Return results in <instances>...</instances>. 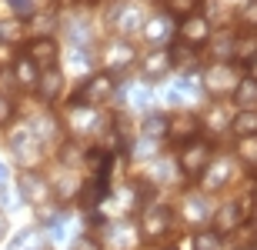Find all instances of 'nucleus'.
Listing matches in <instances>:
<instances>
[{
    "label": "nucleus",
    "instance_id": "obj_1",
    "mask_svg": "<svg viewBox=\"0 0 257 250\" xmlns=\"http://www.w3.org/2000/svg\"><path fill=\"white\" fill-rule=\"evenodd\" d=\"M214 160V144L204 140V137H194L187 144H181V154H177V164H181V173L187 180H200L204 170Z\"/></svg>",
    "mask_w": 257,
    "mask_h": 250
},
{
    "label": "nucleus",
    "instance_id": "obj_2",
    "mask_svg": "<svg viewBox=\"0 0 257 250\" xmlns=\"http://www.w3.org/2000/svg\"><path fill=\"white\" fill-rule=\"evenodd\" d=\"M250 217V203L247 200H227L224 207L210 213V220H214V233L220 237H230V233H237Z\"/></svg>",
    "mask_w": 257,
    "mask_h": 250
},
{
    "label": "nucleus",
    "instance_id": "obj_3",
    "mask_svg": "<svg viewBox=\"0 0 257 250\" xmlns=\"http://www.w3.org/2000/svg\"><path fill=\"white\" fill-rule=\"evenodd\" d=\"M114 97V77L110 74H90V77L80 84V90L74 94V100L70 104H84V107H100V104H107Z\"/></svg>",
    "mask_w": 257,
    "mask_h": 250
},
{
    "label": "nucleus",
    "instance_id": "obj_4",
    "mask_svg": "<svg viewBox=\"0 0 257 250\" xmlns=\"http://www.w3.org/2000/svg\"><path fill=\"white\" fill-rule=\"evenodd\" d=\"M171 223H174L171 207L151 203V207H144V213H141V237L144 240H161V237L171 233Z\"/></svg>",
    "mask_w": 257,
    "mask_h": 250
},
{
    "label": "nucleus",
    "instance_id": "obj_5",
    "mask_svg": "<svg viewBox=\"0 0 257 250\" xmlns=\"http://www.w3.org/2000/svg\"><path fill=\"white\" fill-rule=\"evenodd\" d=\"M10 150H14V157L24 164V170H34V167L40 164V157H44V144L34 137L30 127L14 130V137H10Z\"/></svg>",
    "mask_w": 257,
    "mask_h": 250
},
{
    "label": "nucleus",
    "instance_id": "obj_6",
    "mask_svg": "<svg viewBox=\"0 0 257 250\" xmlns=\"http://www.w3.org/2000/svg\"><path fill=\"white\" fill-rule=\"evenodd\" d=\"M237 84H240V74H237V67H234L230 60H227V64H210V67L204 70V87H207L214 97L234 94Z\"/></svg>",
    "mask_w": 257,
    "mask_h": 250
},
{
    "label": "nucleus",
    "instance_id": "obj_7",
    "mask_svg": "<svg viewBox=\"0 0 257 250\" xmlns=\"http://www.w3.org/2000/svg\"><path fill=\"white\" fill-rule=\"evenodd\" d=\"M177 34H181V44H187V47H204L214 30H210V20L204 14H191V17L181 20Z\"/></svg>",
    "mask_w": 257,
    "mask_h": 250
},
{
    "label": "nucleus",
    "instance_id": "obj_8",
    "mask_svg": "<svg viewBox=\"0 0 257 250\" xmlns=\"http://www.w3.org/2000/svg\"><path fill=\"white\" fill-rule=\"evenodd\" d=\"M20 197L27 203H34V207L47 203L50 200V180L37 170H24L20 173Z\"/></svg>",
    "mask_w": 257,
    "mask_h": 250
},
{
    "label": "nucleus",
    "instance_id": "obj_9",
    "mask_svg": "<svg viewBox=\"0 0 257 250\" xmlns=\"http://www.w3.org/2000/svg\"><path fill=\"white\" fill-rule=\"evenodd\" d=\"M27 57L34 60V67L37 70H50L57 67V57H60V47L54 37H34L27 47Z\"/></svg>",
    "mask_w": 257,
    "mask_h": 250
},
{
    "label": "nucleus",
    "instance_id": "obj_10",
    "mask_svg": "<svg viewBox=\"0 0 257 250\" xmlns=\"http://www.w3.org/2000/svg\"><path fill=\"white\" fill-rule=\"evenodd\" d=\"M144 40L147 44H154V47H161V44H167V40L177 34V27H174V17L171 14H154L151 20H144Z\"/></svg>",
    "mask_w": 257,
    "mask_h": 250
},
{
    "label": "nucleus",
    "instance_id": "obj_11",
    "mask_svg": "<svg viewBox=\"0 0 257 250\" xmlns=\"http://www.w3.org/2000/svg\"><path fill=\"white\" fill-rule=\"evenodd\" d=\"M200 130V120L191 114V110H177V114L167 117V137H174V140H181V144H187V140H194Z\"/></svg>",
    "mask_w": 257,
    "mask_h": 250
},
{
    "label": "nucleus",
    "instance_id": "obj_12",
    "mask_svg": "<svg viewBox=\"0 0 257 250\" xmlns=\"http://www.w3.org/2000/svg\"><path fill=\"white\" fill-rule=\"evenodd\" d=\"M110 27L117 30V34H134V30H141L144 27V14L137 4H120V7L110 10Z\"/></svg>",
    "mask_w": 257,
    "mask_h": 250
},
{
    "label": "nucleus",
    "instance_id": "obj_13",
    "mask_svg": "<svg viewBox=\"0 0 257 250\" xmlns=\"http://www.w3.org/2000/svg\"><path fill=\"white\" fill-rule=\"evenodd\" d=\"M134 47L127 44V40H114V44H107V50H104V64H107V74L114 77L117 70H127L134 64Z\"/></svg>",
    "mask_w": 257,
    "mask_h": 250
},
{
    "label": "nucleus",
    "instance_id": "obj_14",
    "mask_svg": "<svg viewBox=\"0 0 257 250\" xmlns=\"http://www.w3.org/2000/svg\"><path fill=\"white\" fill-rule=\"evenodd\" d=\"M107 240L114 250H134L137 240H141V230L134 227V220H117L107 227Z\"/></svg>",
    "mask_w": 257,
    "mask_h": 250
},
{
    "label": "nucleus",
    "instance_id": "obj_15",
    "mask_svg": "<svg viewBox=\"0 0 257 250\" xmlns=\"http://www.w3.org/2000/svg\"><path fill=\"white\" fill-rule=\"evenodd\" d=\"M67 124H70V130L77 137H84L97 127V110L94 107H84V104H70L67 107Z\"/></svg>",
    "mask_w": 257,
    "mask_h": 250
},
{
    "label": "nucleus",
    "instance_id": "obj_16",
    "mask_svg": "<svg viewBox=\"0 0 257 250\" xmlns=\"http://www.w3.org/2000/svg\"><path fill=\"white\" fill-rule=\"evenodd\" d=\"M141 70H144V77L151 80V84L164 80V77H167V74L174 70L171 54H167V50H154V54H147V57L141 60Z\"/></svg>",
    "mask_w": 257,
    "mask_h": 250
},
{
    "label": "nucleus",
    "instance_id": "obj_17",
    "mask_svg": "<svg viewBox=\"0 0 257 250\" xmlns=\"http://www.w3.org/2000/svg\"><path fill=\"white\" fill-rule=\"evenodd\" d=\"M194 97H197V77H194V74H184L177 84H171V90H167V104L181 110L184 104H191Z\"/></svg>",
    "mask_w": 257,
    "mask_h": 250
},
{
    "label": "nucleus",
    "instance_id": "obj_18",
    "mask_svg": "<svg viewBox=\"0 0 257 250\" xmlns=\"http://www.w3.org/2000/svg\"><path fill=\"white\" fill-rule=\"evenodd\" d=\"M34 90H37L40 94V100H57L60 94H64V74H60L57 67H50V70H44V74H40L37 77V87H34Z\"/></svg>",
    "mask_w": 257,
    "mask_h": 250
},
{
    "label": "nucleus",
    "instance_id": "obj_19",
    "mask_svg": "<svg viewBox=\"0 0 257 250\" xmlns=\"http://www.w3.org/2000/svg\"><path fill=\"white\" fill-rule=\"evenodd\" d=\"M181 213H184V220L187 223H204L210 220V203L204 193H187L181 203Z\"/></svg>",
    "mask_w": 257,
    "mask_h": 250
},
{
    "label": "nucleus",
    "instance_id": "obj_20",
    "mask_svg": "<svg viewBox=\"0 0 257 250\" xmlns=\"http://www.w3.org/2000/svg\"><path fill=\"white\" fill-rule=\"evenodd\" d=\"M254 57H257V30H240V34H234V54H230V60H237V64L247 67Z\"/></svg>",
    "mask_w": 257,
    "mask_h": 250
},
{
    "label": "nucleus",
    "instance_id": "obj_21",
    "mask_svg": "<svg viewBox=\"0 0 257 250\" xmlns=\"http://www.w3.org/2000/svg\"><path fill=\"white\" fill-rule=\"evenodd\" d=\"M10 74H14V80H17L24 90H34L37 87V77H40V70L34 67V60L24 54V57H17L14 60V67H10Z\"/></svg>",
    "mask_w": 257,
    "mask_h": 250
},
{
    "label": "nucleus",
    "instance_id": "obj_22",
    "mask_svg": "<svg viewBox=\"0 0 257 250\" xmlns=\"http://www.w3.org/2000/svg\"><path fill=\"white\" fill-rule=\"evenodd\" d=\"M200 180H204V187H207V190L224 187V183L230 180V164H227V160H210V167L204 170V177H200Z\"/></svg>",
    "mask_w": 257,
    "mask_h": 250
},
{
    "label": "nucleus",
    "instance_id": "obj_23",
    "mask_svg": "<svg viewBox=\"0 0 257 250\" xmlns=\"http://www.w3.org/2000/svg\"><path fill=\"white\" fill-rule=\"evenodd\" d=\"M27 127L34 130V137H37L40 144H50V140H57V137H60V124L54 120V117H47V114L37 117V120H30Z\"/></svg>",
    "mask_w": 257,
    "mask_h": 250
},
{
    "label": "nucleus",
    "instance_id": "obj_24",
    "mask_svg": "<svg viewBox=\"0 0 257 250\" xmlns=\"http://www.w3.org/2000/svg\"><path fill=\"white\" fill-rule=\"evenodd\" d=\"M234 104H237V110H254L257 107V80H250V77H244L237 84V90H234Z\"/></svg>",
    "mask_w": 257,
    "mask_h": 250
},
{
    "label": "nucleus",
    "instance_id": "obj_25",
    "mask_svg": "<svg viewBox=\"0 0 257 250\" xmlns=\"http://www.w3.org/2000/svg\"><path fill=\"white\" fill-rule=\"evenodd\" d=\"M141 137L144 140H161V137H167V114H147L141 124Z\"/></svg>",
    "mask_w": 257,
    "mask_h": 250
},
{
    "label": "nucleus",
    "instance_id": "obj_26",
    "mask_svg": "<svg viewBox=\"0 0 257 250\" xmlns=\"http://www.w3.org/2000/svg\"><path fill=\"white\" fill-rule=\"evenodd\" d=\"M10 250H44V233L37 227H24V230L10 240Z\"/></svg>",
    "mask_w": 257,
    "mask_h": 250
},
{
    "label": "nucleus",
    "instance_id": "obj_27",
    "mask_svg": "<svg viewBox=\"0 0 257 250\" xmlns=\"http://www.w3.org/2000/svg\"><path fill=\"white\" fill-rule=\"evenodd\" d=\"M230 130L237 137H257V107L254 110H237V117L230 120Z\"/></svg>",
    "mask_w": 257,
    "mask_h": 250
},
{
    "label": "nucleus",
    "instance_id": "obj_28",
    "mask_svg": "<svg viewBox=\"0 0 257 250\" xmlns=\"http://www.w3.org/2000/svg\"><path fill=\"white\" fill-rule=\"evenodd\" d=\"M167 54H171V64H174V67H184L187 74H191V67H194V57H197V47L177 44V47H171Z\"/></svg>",
    "mask_w": 257,
    "mask_h": 250
},
{
    "label": "nucleus",
    "instance_id": "obj_29",
    "mask_svg": "<svg viewBox=\"0 0 257 250\" xmlns=\"http://www.w3.org/2000/svg\"><path fill=\"white\" fill-rule=\"evenodd\" d=\"M237 160L257 167V137H237Z\"/></svg>",
    "mask_w": 257,
    "mask_h": 250
},
{
    "label": "nucleus",
    "instance_id": "obj_30",
    "mask_svg": "<svg viewBox=\"0 0 257 250\" xmlns=\"http://www.w3.org/2000/svg\"><path fill=\"white\" fill-rule=\"evenodd\" d=\"M0 40L4 44H17V40H24V20H0Z\"/></svg>",
    "mask_w": 257,
    "mask_h": 250
},
{
    "label": "nucleus",
    "instance_id": "obj_31",
    "mask_svg": "<svg viewBox=\"0 0 257 250\" xmlns=\"http://www.w3.org/2000/svg\"><path fill=\"white\" fill-rule=\"evenodd\" d=\"M127 104H131V110H147V107H151V90L144 84H134L131 90H127Z\"/></svg>",
    "mask_w": 257,
    "mask_h": 250
},
{
    "label": "nucleus",
    "instance_id": "obj_32",
    "mask_svg": "<svg viewBox=\"0 0 257 250\" xmlns=\"http://www.w3.org/2000/svg\"><path fill=\"white\" fill-rule=\"evenodd\" d=\"M197 4L200 0H164V7H167V14L171 17H191V14H197Z\"/></svg>",
    "mask_w": 257,
    "mask_h": 250
},
{
    "label": "nucleus",
    "instance_id": "obj_33",
    "mask_svg": "<svg viewBox=\"0 0 257 250\" xmlns=\"http://www.w3.org/2000/svg\"><path fill=\"white\" fill-rule=\"evenodd\" d=\"M194 250H224V237L214 230H200L194 237Z\"/></svg>",
    "mask_w": 257,
    "mask_h": 250
},
{
    "label": "nucleus",
    "instance_id": "obj_34",
    "mask_svg": "<svg viewBox=\"0 0 257 250\" xmlns=\"http://www.w3.org/2000/svg\"><path fill=\"white\" fill-rule=\"evenodd\" d=\"M7 7L14 10L17 20H30L34 14H37V4H34V0H7Z\"/></svg>",
    "mask_w": 257,
    "mask_h": 250
},
{
    "label": "nucleus",
    "instance_id": "obj_35",
    "mask_svg": "<svg viewBox=\"0 0 257 250\" xmlns=\"http://www.w3.org/2000/svg\"><path fill=\"white\" fill-rule=\"evenodd\" d=\"M70 64L74 67H90L94 64V50L90 47H70Z\"/></svg>",
    "mask_w": 257,
    "mask_h": 250
},
{
    "label": "nucleus",
    "instance_id": "obj_36",
    "mask_svg": "<svg viewBox=\"0 0 257 250\" xmlns=\"http://www.w3.org/2000/svg\"><path fill=\"white\" fill-rule=\"evenodd\" d=\"M34 27H37V37H50V27L57 24V17L54 14H34Z\"/></svg>",
    "mask_w": 257,
    "mask_h": 250
},
{
    "label": "nucleus",
    "instance_id": "obj_37",
    "mask_svg": "<svg viewBox=\"0 0 257 250\" xmlns=\"http://www.w3.org/2000/svg\"><path fill=\"white\" fill-rule=\"evenodd\" d=\"M240 24H244V27H250V30H257V0H247V4H244V7H240Z\"/></svg>",
    "mask_w": 257,
    "mask_h": 250
},
{
    "label": "nucleus",
    "instance_id": "obj_38",
    "mask_svg": "<svg viewBox=\"0 0 257 250\" xmlns=\"http://www.w3.org/2000/svg\"><path fill=\"white\" fill-rule=\"evenodd\" d=\"M14 120V100L7 94H0V127H7Z\"/></svg>",
    "mask_w": 257,
    "mask_h": 250
},
{
    "label": "nucleus",
    "instance_id": "obj_39",
    "mask_svg": "<svg viewBox=\"0 0 257 250\" xmlns=\"http://www.w3.org/2000/svg\"><path fill=\"white\" fill-rule=\"evenodd\" d=\"M70 250H104V247H100L94 237H77V240L70 243Z\"/></svg>",
    "mask_w": 257,
    "mask_h": 250
},
{
    "label": "nucleus",
    "instance_id": "obj_40",
    "mask_svg": "<svg viewBox=\"0 0 257 250\" xmlns=\"http://www.w3.org/2000/svg\"><path fill=\"white\" fill-rule=\"evenodd\" d=\"M14 203H17V197L10 193L7 183H0V207H14Z\"/></svg>",
    "mask_w": 257,
    "mask_h": 250
},
{
    "label": "nucleus",
    "instance_id": "obj_41",
    "mask_svg": "<svg viewBox=\"0 0 257 250\" xmlns=\"http://www.w3.org/2000/svg\"><path fill=\"white\" fill-rule=\"evenodd\" d=\"M247 77H250V80H257V57L247 64Z\"/></svg>",
    "mask_w": 257,
    "mask_h": 250
},
{
    "label": "nucleus",
    "instance_id": "obj_42",
    "mask_svg": "<svg viewBox=\"0 0 257 250\" xmlns=\"http://www.w3.org/2000/svg\"><path fill=\"white\" fill-rule=\"evenodd\" d=\"M4 230H7V217H4V210H0V240H4Z\"/></svg>",
    "mask_w": 257,
    "mask_h": 250
},
{
    "label": "nucleus",
    "instance_id": "obj_43",
    "mask_svg": "<svg viewBox=\"0 0 257 250\" xmlns=\"http://www.w3.org/2000/svg\"><path fill=\"white\" fill-rule=\"evenodd\" d=\"M0 183H7V164H0Z\"/></svg>",
    "mask_w": 257,
    "mask_h": 250
},
{
    "label": "nucleus",
    "instance_id": "obj_44",
    "mask_svg": "<svg viewBox=\"0 0 257 250\" xmlns=\"http://www.w3.org/2000/svg\"><path fill=\"white\" fill-rule=\"evenodd\" d=\"M250 210H254V223H257V200H254V203H250Z\"/></svg>",
    "mask_w": 257,
    "mask_h": 250
},
{
    "label": "nucleus",
    "instance_id": "obj_45",
    "mask_svg": "<svg viewBox=\"0 0 257 250\" xmlns=\"http://www.w3.org/2000/svg\"><path fill=\"white\" fill-rule=\"evenodd\" d=\"M161 250H177V247H174V243H164V247Z\"/></svg>",
    "mask_w": 257,
    "mask_h": 250
},
{
    "label": "nucleus",
    "instance_id": "obj_46",
    "mask_svg": "<svg viewBox=\"0 0 257 250\" xmlns=\"http://www.w3.org/2000/svg\"><path fill=\"white\" fill-rule=\"evenodd\" d=\"M237 250H257V247H237Z\"/></svg>",
    "mask_w": 257,
    "mask_h": 250
}]
</instances>
